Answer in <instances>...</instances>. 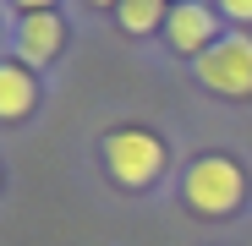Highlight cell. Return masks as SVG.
<instances>
[{
	"mask_svg": "<svg viewBox=\"0 0 252 246\" xmlns=\"http://www.w3.org/2000/svg\"><path fill=\"white\" fill-rule=\"evenodd\" d=\"M61 22L50 17V11H33V17H22V33H17V44H22V60H55L61 55Z\"/></svg>",
	"mask_w": 252,
	"mask_h": 246,
	"instance_id": "obj_4",
	"label": "cell"
},
{
	"mask_svg": "<svg viewBox=\"0 0 252 246\" xmlns=\"http://www.w3.org/2000/svg\"><path fill=\"white\" fill-rule=\"evenodd\" d=\"M17 6H22V11L33 17V11H50V6H55V0H17Z\"/></svg>",
	"mask_w": 252,
	"mask_h": 246,
	"instance_id": "obj_9",
	"label": "cell"
},
{
	"mask_svg": "<svg viewBox=\"0 0 252 246\" xmlns=\"http://www.w3.org/2000/svg\"><path fill=\"white\" fill-rule=\"evenodd\" d=\"M181 6H187V0H181Z\"/></svg>",
	"mask_w": 252,
	"mask_h": 246,
	"instance_id": "obj_11",
	"label": "cell"
},
{
	"mask_svg": "<svg viewBox=\"0 0 252 246\" xmlns=\"http://www.w3.org/2000/svg\"><path fill=\"white\" fill-rule=\"evenodd\" d=\"M225 6V17H236V22H252V0H220Z\"/></svg>",
	"mask_w": 252,
	"mask_h": 246,
	"instance_id": "obj_8",
	"label": "cell"
},
{
	"mask_svg": "<svg viewBox=\"0 0 252 246\" xmlns=\"http://www.w3.org/2000/svg\"><path fill=\"white\" fill-rule=\"evenodd\" d=\"M241 191H247V181H241V170L230 159H197L192 175H187V202L197 214H214V219L236 208Z\"/></svg>",
	"mask_w": 252,
	"mask_h": 246,
	"instance_id": "obj_1",
	"label": "cell"
},
{
	"mask_svg": "<svg viewBox=\"0 0 252 246\" xmlns=\"http://www.w3.org/2000/svg\"><path fill=\"white\" fill-rule=\"evenodd\" d=\"M104 159H110V175H115V181L148 186V181H159V170H164V142L148 137V132H115V137L104 142Z\"/></svg>",
	"mask_w": 252,
	"mask_h": 246,
	"instance_id": "obj_3",
	"label": "cell"
},
{
	"mask_svg": "<svg viewBox=\"0 0 252 246\" xmlns=\"http://www.w3.org/2000/svg\"><path fill=\"white\" fill-rule=\"evenodd\" d=\"M33 109V77L22 66H0V120H17Z\"/></svg>",
	"mask_w": 252,
	"mask_h": 246,
	"instance_id": "obj_6",
	"label": "cell"
},
{
	"mask_svg": "<svg viewBox=\"0 0 252 246\" xmlns=\"http://www.w3.org/2000/svg\"><path fill=\"white\" fill-rule=\"evenodd\" d=\"M159 17H164V0H121V27L126 33H148V27H159Z\"/></svg>",
	"mask_w": 252,
	"mask_h": 246,
	"instance_id": "obj_7",
	"label": "cell"
},
{
	"mask_svg": "<svg viewBox=\"0 0 252 246\" xmlns=\"http://www.w3.org/2000/svg\"><path fill=\"white\" fill-rule=\"evenodd\" d=\"M94 6H110V0H94Z\"/></svg>",
	"mask_w": 252,
	"mask_h": 246,
	"instance_id": "obj_10",
	"label": "cell"
},
{
	"mask_svg": "<svg viewBox=\"0 0 252 246\" xmlns=\"http://www.w3.org/2000/svg\"><path fill=\"white\" fill-rule=\"evenodd\" d=\"M197 77H203V88H214V93H252V38L230 33L220 38V44H208L203 60H197Z\"/></svg>",
	"mask_w": 252,
	"mask_h": 246,
	"instance_id": "obj_2",
	"label": "cell"
},
{
	"mask_svg": "<svg viewBox=\"0 0 252 246\" xmlns=\"http://www.w3.org/2000/svg\"><path fill=\"white\" fill-rule=\"evenodd\" d=\"M208 38H214V11H203L197 0H187V6L170 11V44L176 50H203Z\"/></svg>",
	"mask_w": 252,
	"mask_h": 246,
	"instance_id": "obj_5",
	"label": "cell"
}]
</instances>
